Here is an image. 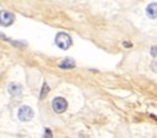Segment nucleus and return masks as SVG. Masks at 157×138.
I'll return each instance as SVG.
<instances>
[{"label":"nucleus","mask_w":157,"mask_h":138,"mask_svg":"<svg viewBox=\"0 0 157 138\" xmlns=\"http://www.w3.org/2000/svg\"><path fill=\"white\" fill-rule=\"evenodd\" d=\"M55 44H56L60 49L66 50V49H69V46L72 44V40H71V38H70L69 34H66V33H64V32H60V33H58L56 37H55Z\"/></svg>","instance_id":"nucleus-1"},{"label":"nucleus","mask_w":157,"mask_h":138,"mask_svg":"<svg viewBox=\"0 0 157 138\" xmlns=\"http://www.w3.org/2000/svg\"><path fill=\"white\" fill-rule=\"evenodd\" d=\"M52 106H53V109H54L55 112L61 114V112H64V111L66 110V107H67V103H66V100H65L64 98H61V96H56V98L53 100Z\"/></svg>","instance_id":"nucleus-2"},{"label":"nucleus","mask_w":157,"mask_h":138,"mask_svg":"<svg viewBox=\"0 0 157 138\" xmlns=\"http://www.w3.org/2000/svg\"><path fill=\"white\" fill-rule=\"evenodd\" d=\"M17 116L21 121H29L32 117H33V110L29 107V106H21L18 109V112H17Z\"/></svg>","instance_id":"nucleus-3"},{"label":"nucleus","mask_w":157,"mask_h":138,"mask_svg":"<svg viewBox=\"0 0 157 138\" xmlns=\"http://www.w3.org/2000/svg\"><path fill=\"white\" fill-rule=\"evenodd\" d=\"M15 21V16L13 13L9 12V11H5V10H1L0 11V24L4 26V27H7L10 24H12Z\"/></svg>","instance_id":"nucleus-4"},{"label":"nucleus","mask_w":157,"mask_h":138,"mask_svg":"<svg viewBox=\"0 0 157 138\" xmlns=\"http://www.w3.org/2000/svg\"><path fill=\"white\" fill-rule=\"evenodd\" d=\"M7 89H9V93L12 96H17V95H20L22 93V87L18 83H10Z\"/></svg>","instance_id":"nucleus-5"},{"label":"nucleus","mask_w":157,"mask_h":138,"mask_svg":"<svg viewBox=\"0 0 157 138\" xmlns=\"http://www.w3.org/2000/svg\"><path fill=\"white\" fill-rule=\"evenodd\" d=\"M146 15L150 18H157V2H152L146 7Z\"/></svg>","instance_id":"nucleus-6"},{"label":"nucleus","mask_w":157,"mask_h":138,"mask_svg":"<svg viewBox=\"0 0 157 138\" xmlns=\"http://www.w3.org/2000/svg\"><path fill=\"white\" fill-rule=\"evenodd\" d=\"M61 68H72V67H75V62L72 61V60H70V59H66V60H64L63 62H60V65H59Z\"/></svg>","instance_id":"nucleus-7"},{"label":"nucleus","mask_w":157,"mask_h":138,"mask_svg":"<svg viewBox=\"0 0 157 138\" xmlns=\"http://www.w3.org/2000/svg\"><path fill=\"white\" fill-rule=\"evenodd\" d=\"M48 92H49V87H48L47 83H44V84H43V89H42V92H40V98H44Z\"/></svg>","instance_id":"nucleus-8"},{"label":"nucleus","mask_w":157,"mask_h":138,"mask_svg":"<svg viewBox=\"0 0 157 138\" xmlns=\"http://www.w3.org/2000/svg\"><path fill=\"white\" fill-rule=\"evenodd\" d=\"M53 136H52V132H50V129H45V136H44V138H52Z\"/></svg>","instance_id":"nucleus-9"},{"label":"nucleus","mask_w":157,"mask_h":138,"mask_svg":"<svg viewBox=\"0 0 157 138\" xmlns=\"http://www.w3.org/2000/svg\"><path fill=\"white\" fill-rule=\"evenodd\" d=\"M151 54H152V56H157V46L151 48Z\"/></svg>","instance_id":"nucleus-10"},{"label":"nucleus","mask_w":157,"mask_h":138,"mask_svg":"<svg viewBox=\"0 0 157 138\" xmlns=\"http://www.w3.org/2000/svg\"><path fill=\"white\" fill-rule=\"evenodd\" d=\"M123 45H124L125 48H131V46H132V44H131V43H128V42H124Z\"/></svg>","instance_id":"nucleus-11"}]
</instances>
